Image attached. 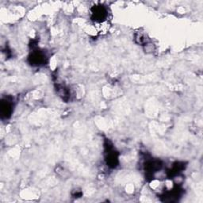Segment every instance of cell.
<instances>
[{"mask_svg": "<svg viewBox=\"0 0 203 203\" xmlns=\"http://www.w3.org/2000/svg\"><path fill=\"white\" fill-rule=\"evenodd\" d=\"M32 61L33 64H40L44 61V56L40 52H34L32 55Z\"/></svg>", "mask_w": 203, "mask_h": 203, "instance_id": "3", "label": "cell"}, {"mask_svg": "<svg viewBox=\"0 0 203 203\" xmlns=\"http://www.w3.org/2000/svg\"><path fill=\"white\" fill-rule=\"evenodd\" d=\"M11 104L8 102H2V115H6V117H7V115L11 113Z\"/></svg>", "mask_w": 203, "mask_h": 203, "instance_id": "2", "label": "cell"}, {"mask_svg": "<svg viewBox=\"0 0 203 203\" xmlns=\"http://www.w3.org/2000/svg\"><path fill=\"white\" fill-rule=\"evenodd\" d=\"M93 15L96 21L103 20L106 17V11L103 7H96Z\"/></svg>", "mask_w": 203, "mask_h": 203, "instance_id": "1", "label": "cell"}]
</instances>
